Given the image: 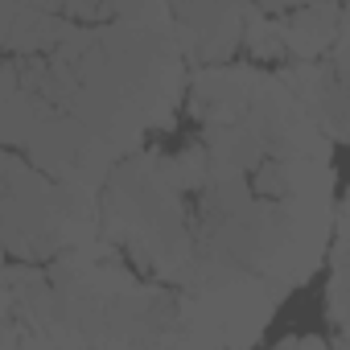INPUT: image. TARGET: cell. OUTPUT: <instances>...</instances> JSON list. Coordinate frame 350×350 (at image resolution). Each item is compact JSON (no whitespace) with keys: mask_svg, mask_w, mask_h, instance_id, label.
<instances>
[{"mask_svg":"<svg viewBox=\"0 0 350 350\" xmlns=\"http://www.w3.org/2000/svg\"><path fill=\"white\" fill-rule=\"evenodd\" d=\"M103 239L128 252V260L152 280L182 284L198 260L182 190L169 178L165 152L128 157L99 194Z\"/></svg>","mask_w":350,"mask_h":350,"instance_id":"cell-1","label":"cell"},{"mask_svg":"<svg viewBox=\"0 0 350 350\" xmlns=\"http://www.w3.org/2000/svg\"><path fill=\"white\" fill-rule=\"evenodd\" d=\"M0 231L13 264H54L58 256L103 239L99 194L66 186L5 148L0 161Z\"/></svg>","mask_w":350,"mask_h":350,"instance_id":"cell-2","label":"cell"},{"mask_svg":"<svg viewBox=\"0 0 350 350\" xmlns=\"http://www.w3.org/2000/svg\"><path fill=\"white\" fill-rule=\"evenodd\" d=\"M280 301L284 293L272 280L198 252L178 293V321L206 350H252Z\"/></svg>","mask_w":350,"mask_h":350,"instance_id":"cell-3","label":"cell"},{"mask_svg":"<svg viewBox=\"0 0 350 350\" xmlns=\"http://www.w3.org/2000/svg\"><path fill=\"white\" fill-rule=\"evenodd\" d=\"M173 25H178V46L186 66H198V70L231 66L247 33V9L243 5H178Z\"/></svg>","mask_w":350,"mask_h":350,"instance_id":"cell-4","label":"cell"},{"mask_svg":"<svg viewBox=\"0 0 350 350\" xmlns=\"http://www.w3.org/2000/svg\"><path fill=\"white\" fill-rule=\"evenodd\" d=\"M260 66H211V70H198L190 79V116L202 124V132H215V128H235L243 124L247 116V103H252V91L260 83Z\"/></svg>","mask_w":350,"mask_h":350,"instance_id":"cell-5","label":"cell"},{"mask_svg":"<svg viewBox=\"0 0 350 350\" xmlns=\"http://www.w3.org/2000/svg\"><path fill=\"white\" fill-rule=\"evenodd\" d=\"M280 25V42L288 62H317L334 50L342 33V9L338 5H301V9H272Z\"/></svg>","mask_w":350,"mask_h":350,"instance_id":"cell-6","label":"cell"},{"mask_svg":"<svg viewBox=\"0 0 350 350\" xmlns=\"http://www.w3.org/2000/svg\"><path fill=\"white\" fill-rule=\"evenodd\" d=\"M243 46L256 62H288L284 54V42H280V25L272 17V5H247V33H243Z\"/></svg>","mask_w":350,"mask_h":350,"instance_id":"cell-7","label":"cell"},{"mask_svg":"<svg viewBox=\"0 0 350 350\" xmlns=\"http://www.w3.org/2000/svg\"><path fill=\"white\" fill-rule=\"evenodd\" d=\"M169 161V178H173V186H178L182 194H202L206 186H211V178H215V161H211V152H206V144L198 140V144H186L182 152H173V157H165Z\"/></svg>","mask_w":350,"mask_h":350,"instance_id":"cell-8","label":"cell"},{"mask_svg":"<svg viewBox=\"0 0 350 350\" xmlns=\"http://www.w3.org/2000/svg\"><path fill=\"white\" fill-rule=\"evenodd\" d=\"M0 350H54V346L42 334L25 329L21 321H9L5 317V325H0Z\"/></svg>","mask_w":350,"mask_h":350,"instance_id":"cell-9","label":"cell"},{"mask_svg":"<svg viewBox=\"0 0 350 350\" xmlns=\"http://www.w3.org/2000/svg\"><path fill=\"white\" fill-rule=\"evenodd\" d=\"M276 350H329L325 338H284Z\"/></svg>","mask_w":350,"mask_h":350,"instance_id":"cell-10","label":"cell"}]
</instances>
